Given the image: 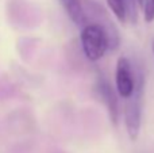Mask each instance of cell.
I'll use <instances>...</instances> for the list:
<instances>
[{
    "label": "cell",
    "instance_id": "4",
    "mask_svg": "<svg viewBox=\"0 0 154 153\" xmlns=\"http://www.w3.org/2000/svg\"><path fill=\"white\" fill-rule=\"evenodd\" d=\"M137 69H134L131 61L127 57H119L115 69V87L118 95L123 99H128L135 91Z\"/></svg>",
    "mask_w": 154,
    "mask_h": 153
},
{
    "label": "cell",
    "instance_id": "10",
    "mask_svg": "<svg viewBox=\"0 0 154 153\" xmlns=\"http://www.w3.org/2000/svg\"><path fill=\"white\" fill-rule=\"evenodd\" d=\"M138 3H139V4L142 5V3H143V0H138Z\"/></svg>",
    "mask_w": 154,
    "mask_h": 153
},
{
    "label": "cell",
    "instance_id": "3",
    "mask_svg": "<svg viewBox=\"0 0 154 153\" xmlns=\"http://www.w3.org/2000/svg\"><path fill=\"white\" fill-rule=\"evenodd\" d=\"M84 4V11H85V19L88 23H95L101 26L106 30L107 35H108L109 41V50H115L118 49L120 43V35L119 30L115 26L114 20L111 19V16L108 15L107 10L97 3L96 0H82Z\"/></svg>",
    "mask_w": 154,
    "mask_h": 153
},
{
    "label": "cell",
    "instance_id": "6",
    "mask_svg": "<svg viewBox=\"0 0 154 153\" xmlns=\"http://www.w3.org/2000/svg\"><path fill=\"white\" fill-rule=\"evenodd\" d=\"M106 2L111 12L120 23L137 22V18H138L137 4H139L138 0H106Z\"/></svg>",
    "mask_w": 154,
    "mask_h": 153
},
{
    "label": "cell",
    "instance_id": "9",
    "mask_svg": "<svg viewBox=\"0 0 154 153\" xmlns=\"http://www.w3.org/2000/svg\"><path fill=\"white\" fill-rule=\"evenodd\" d=\"M152 50H153V54H154V39H153V42H152Z\"/></svg>",
    "mask_w": 154,
    "mask_h": 153
},
{
    "label": "cell",
    "instance_id": "8",
    "mask_svg": "<svg viewBox=\"0 0 154 153\" xmlns=\"http://www.w3.org/2000/svg\"><path fill=\"white\" fill-rule=\"evenodd\" d=\"M142 8H143L145 22H146V23L154 22V0H143Z\"/></svg>",
    "mask_w": 154,
    "mask_h": 153
},
{
    "label": "cell",
    "instance_id": "1",
    "mask_svg": "<svg viewBox=\"0 0 154 153\" xmlns=\"http://www.w3.org/2000/svg\"><path fill=\"white\" fill-rule=\"evenodd\" d=\"M80 45L85 58L89 61H97L109 50V41L106 30L95 23H88L81 29Z\"/></svg>",
    "mask_w": 154,
    "mask_h": 153
},
{
    "label": "cell",
    "instance_id": "2",
    "mask_svg": "<svg viewBox=\"0 0 154 153\" xmlns=\"http://www.w3.org/2000/svg\"><path fill=\"white\" fill-rule=\"evenodd\" d=\"M143 73L137 69V86L135 91L128 99H126L125 106V123L130 140L135 141L139 136L142 123V98H143Z\"/></svg>",
    "mask_w": 154,
    "mask_h": 153
},
{
    "label": "cell",
    "instance_id": "5",
    "mask_svg": "<svg viewBox=\"0 0 154 153\" xmlns=\"http://www.w3.org/2000/svg\"><path fill=\"white\" fill-rule=\"evenodd\" d=\"M96 92H97L99 98L103 100L104 106L108 110V115L109 119L114 125H118V121H119V100H118V91L116 87H112L111 83L107 80L104 76H99L97 80H96L95 84Z\"/></svg>",
    "mask_w": 154,
    "mask_h": 153
},
{
    "label": "cell",
    "instance_id": "7",
    "mask_svg": "<svg viewBox=\"0 0 154 153\" xmlns=\"http://www.w3.org/2000/svg\"><path fill=\"white\" fill-rule=\"evenodd\" d=\"M60 2L73 23H76L80 27H84L87 24L82 0H60Z\"/></svg>",
    "mask_w": 154,
    "mask_h": 153
}]
</instances>
